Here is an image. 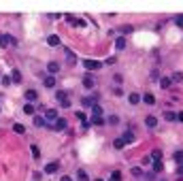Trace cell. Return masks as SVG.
<instances>
[{"instance_id": "cell-1", "label": "cell", "mask_w": 183, "mask_h": 181, "mask_svg": "<svg viewBox=\"0 0 183 181\" xmlns=\"http://www.w3.org/2000/svg\"><path fill=\"white\" fill-rule=\"evenodd\" d=\"M83 66H85V70H100L102 68V62H98V60H83Z\"/></svg>"}, {"instance_id": "cell-2", "label": "cell", "mask_w": 183, "mask_h": 181, "mask_svg": "<svg viewBox=\"0 0 183 181\" xmlns=\"http://www.w3.org/2000/svg\"><path fill=\"white\" fill-rule=\"evenodd\" d=\"M51 128H53V130H66V128H68V122L62 119V117H58V119L51 124Z\"/></svg>"}, {"instance_id": "cell-3", "label": "cell", "mask_w": 183, "mask_h": 181, "mask_svg": "<svg viewBox=\"0 0 183 181\" xmlns=\"http://www.w3.org/2000/svg\"><path fill=\"white\" fill-rule=\"evenodd\" d=\"M9 45H15V39L11 34H2L0 36V47H9Z\"/></svg>"}, {"instance_id": "cell-4", "label": "cell", "mask_w": 183, "mask_h": 181, "mask_svg": "<svg viewBox=\"0 0 183 181\" xmlns=\"http://www.w3.org/2000/svg\"><path fill=\"white\" fill-rule=\"evenodd\" d=\"M47 73H49L51 77H55V75L60 73V64H58V62H49V64H47Z\"/></svg>"}, {"instance_id": "cell-5", "label": "cell", "mask_w": 183, "mask_h": 181, "mask_svg": "<svg viewBox=\"0 0 183 181\" xmlns=\"http://www.w3.org/2000/svg\"><path fill=\"white\" fill-rule=\"evenodd\" d=\"M58 168H60L58 162H49V164H45V175H53V173H58Z\"/></svg>"}, {"instance_id": "cell-6", "label": "cell", "mask_w": 183, "mask_h": 181, "mask_svg": "<svg viewBox=\"0 0 183 181\" xmlns=\"http://www.w3.org/2000/svg\"><path fill=\"white\" fill-rule=\"evenodd\" d=\"M60 43H62V41H60L58 34H49V36H47V45H49V47H58Z\"/></svg>"}, {"instance_id": "cell-7", "label": "cell", "mask_w": 183, "mask_h": 181, "mask_svg": "<svg viewBox=\"0 0 183 181\" xmlns=\"http://www.w3.org/2000/svg\"><path fill=\"white\" fill-rule=\"evenodd\" d=\"M36 98H39L36 90H26V102H30V104H32V102H34Z\"/></svg>"}, {"instance_id": "cell-8", "label": "cell", "mask_w": 183, "mask_h": 181, "mask_svg": "<svg viewBox=\"0 0 183 181\" xmlns=\"http://www.w3.org/2000/svg\"><path fill=\"white\" fill-rule=\"evenodd\" d=\"M34 126L36 128H43V126H51V124H47L43 115H34Z\"/></svg>"}, {"instance_id": "cell-9", "label": "cell", "mask_w": 183, "mask_h": 181, "mask_svg": "<svg viewBox=\"0 0 183 181\" xmlns=\"http://www.w3.org/2000/svg\"><path fill=\"white\" fill-rule=\"evenodd\" d=\"M43 117H45V122H47V119H49V122H55V119H58V113H55L53 109H47Z\"/></svg>"}, {"instance_id": "cell-10", "label": "cell", "mask_w": 183, "mask_h": 181, "mask_svg": "<svg viewBox=\"0 0 183 181\" xmlns=\"http://www.w3.org/2000/svg\"><path fill=\"white\" fill-rule=\"evenodd\" d=\"M121 141H124L126 145H130V143H134V132H132V130H128V132H124V136H121Z\"/></svg>"}, {"instance_id": "cell-11", "label": "cell", "mask_w": 183, "mask_h": 181, "mask_svg": "<svg viewBox=\"0 0 183 181\" xmlns=\"http://www.w3.org/2000/svg\"><path fill=\"white\" fill-rule=\"evenodd\" d=\"M145 124H147V128H155V126H158V117L147 115V117H145Z\"/></svg>"}, {"instance_id": "cell-12", "label": "cell", "mask_w": 183, "mask_h": 181, "mask_svg": "<svg viewBox=\"0 0 183 181\" xmlns=\"http://www.w3.org/2000/svg\"><path fill=\"white\" fill-rule=\"evenodd\" d=\"M149 158H151V162H162V151L160 149H153L149 153Z\"/></svg>"}, {"instance_id": "cell-13", "label": "cell", "mask_w": 183, "mask_h": 181, "mask_svg": "<svg viewBox=\"0 0 183 181\" xmlns=\"http://www.w3.org/2000/svg\"><path fill=\"white\" fill-rule=\"evenodd\" d=\"M140 100H143L145 104H155V96H153V94H145V96H140Z\"/></svg>"}, {"instance_id": "cell-14", "label": "cell", "mask_w": 183, "mask_h": 181, "mask_svg": "<svg viewBox=\"0 0 183 181\" xmlns=\"http://www.w3.org/2000/svg\"><path fill=\"white\" fill-rule=\"evenodd\" d=\"M43 83H45V88H55V77L47 75L45 79H43Z\"/></svg>"}, {"instance_id": "cell-15", "label": "cell", "mask_w": 183, "mask_h": 181, "mask_svg": "<svg viewBox=\"0 0 183 181\" xmlns=\"http://www.w3.org/2000/svg\"><path fill=\"white\" fill-rule=\"evenodd\" d=\"M128 102H130V104H138V102H140V94L132 92V94L128 96Z\"/></svg>"}, {"instance_id": "cell-16", "label": "cell", "mask_w": 183, "mask_h": 181, "mask_svg": "<svg viewBox=\"0 0 183 181\" xmlns=\"http://www.w3.org/2000/svg\"><path fill=\"white\" fill-rule=\"evenodd\" d=\"M66 55H68V58H66V62H68L70 66H75V64H77V58H75V53H73L70 49H66Z\"/></svg>"}, {"instance_id": "cell-17", "label": "cell", "mask_w": 183, "mask_h": 181, "mask_svg": "<svg viewBox=\"0 0 183 181\" xmlns=\"http://www.w3.org/2000/svg\"><path fill=\"white\" fill-rule=\"evenodd\" d=\"M77 181H90V177H88V173H85L83 168H79V171H77Z\"/></svg>"}, {"instance_id": "cell-18", "label": "cell", "mask_w": 183, "mask_h": 181, "mask_svg": "<svg viewBox=\"0 0 183 181\" xmlns=\"http://www.w3.org/2000/svg\"><path fill=\"white\" fill-rule=\"evenodd\" d=\"M66 19H68V24H73V26H83V21L77 19L75 15H66Z\"/></svg>"}, {"instance_id": "cell-19", "label": "cell", "mask_w": 183, "mask_h": 181, "mask_svg": "<svg viewBox=\"0 0 183 181\" xmlns=\"http://www.w3.org/2000/svg\"><path fill=\"white\" fill-rule=\"evenodd\" d=\"M90 126H104V119H102V117H94V115H92Z\"/></svg>"}, {"instance_id": "cell-20", "label": "cell", "mask_w": 183, "mask_h": 181, "mask_svg": "<svg viewBox=\"0 0 183 181\" xmlns=\"http://www.w3.org/2000/svg\"><path fill=\"white\" fill-rule=\"evenodd\" d=\"M115 47L121 51V49L126 47V36H117V41H115Z\"/></svg>"}, {"instance_id": "cell-21", "label": "cell", "mask_w": 183, "mask_h": 181, "mask_svg": "<svg viewBox=\"0 0 183 181\" xmlns=\"http://www.w3.org/2000/svg\"><path fill=\"white\" fill-rule=\"evenodd\" d=\"M83 85H85L88 90H94V88H96V83H94V79H92V77H85V79H83Z\"/></svg>"}, {"instance_id": "cell-22", "label": "cell", "mask_w": 183, "mask_h": 181, "mask_svg": "<svg viewBox=\"0 0 183 181\" xmlns=\"http://www.w3.org/2000/svg\"><path fill=\"white\" fill-rule=\"evenodd\" d=\"M11 79H13V81H15V83H21V73H19V70H17V68H15V70H13V73H11Z\"/></svg>"}, {"instance_id": "cell-23", "label": "cell", "mask_w": 183, "mask_h": 181, "mask_svg": "<svg viewBox=\"0 0 183 181\" xmlns=\"http://www.w3.org/2000/svg\"><path fill=\"white\" fill-rule=\"evenodd\" d=\"M170 83H173V81H170V77H162V79H160V85H162V90L170 88Z\"/></svg>"}, {"instance_id": "cell-24", "label": "cell", "mask_w": 183, "mask_h": 181, "mask_svg": "<svg viewBox=\"0 0 183 181\" xmlns=\"http://www.w3.org/2000/svg\"><path fill=\"white\" fill-rule=\"evenodd\" d=\"M164 119H166V122H177V113L166 111V113H164Z\"/></svg>"}, {"instance_id": "cell-25", "label": "cell", "mask_w": 183, "mask_h": 181, "mask_svg": "<svg viewBox=\"0 0 183 181\" xmlns=\"http://www.w3.org/2000/svg\"><path fill=\"white\" fill-rule=\"evenodd\" d=\"M104 124H111V126H117V124H119V117H117V115H109Z\"/></svg>"}, {"instance_id": "cell-26", "label": "cell", "mask_w": 183, "mask_h": 181, "mask_svg": "<svg viewBox=\"0 0 183 181\" xmlns=\"http://www.w3.org/2000/svg\"><path fill=\"white\" fill-rule=\"evenodd\" d=\"M151 164H153V173H155V175L164 171V162H151Z\"/></svg>"}, {"instance_id": "cell-27", "label": "cell", "mask_w": 183, "mask_h": 181, "mask_svg": "<svg viewBox=\"0 0 183 181\" xmlns=\"http://www.w3.org/2000/svg\"><path fill=\"white\" fill-rule=\"evenodd\" d=\"M130 175H132V177H143V168H140V166L130 168Z\"/></svg>"}, {"instance_id": "cell-28", "label": "cell", "mask_w": 183, "mask_h": 181, "mask_svg": "<svg viewBox=\"0 0 183 181\" xmlns=\"http://www.w3.org/2000/svg\"><path fill=\"white\" fill-rule=\"evenodd\" d=\"M92 113H94V117H102V107L94 104V107H92Z\"/></svg>"}, {"instance_id": "cell-29", "label": "cell", "mask_w": 183, "mask_h": 181, "mask_svg": "<svg viewBox=\"0 0 183 181\" xmlns=\"http://www.w3.org/2000/svg\"><path fill=\"white\" fill-rule=\"evenodd\" d=\"M113 147H115V149H124V147H126V143H124V141H121V136H119V138H115V141H113Z\"/></svg>"}, {"instance_id": "cell-30", "label": "cell", "mask_w": 183, "mask_h": 181, "mask_svg": "<svg viewBox=\"0 0 183 181\" xmlns=\"http://www.w3.org/2000/svg\"><path fill=\"white\" fill-rule=\"evenodd\" d=\"M30 151H32V158H34V160H39V158H41V151H39V147H36V145H30Z\"/></svg>"}, {"instance_id": "cell-31", "label": "cell", "mask_w": 183, "mask_h": 181, "mask_svg": "<svg viewBox=\"0 0 183 181\" xmlns=\"http://www.w3.org/2000/svg\"><path fill=\"white\" fill-rule=\"evenodd\" d=\"M24 113H26V115H34V107H32L30 102H26V107H24Z\"/></svg>"}, {"instance_id": "cell-32", "label": "cell", "mask_w": 183, "mask_h": 181, "mask_svg": "<svg viewBox=\"0 0 183 181\" xmlns=\"http://www.w3.org/2000/svg\"><path fill=\"white\" fill-rule=\"evenodd\" d=\"M109 181H121V173H119V171L111 173V177H109Z\"/></svg>"}, {"instance_id": "cell-33", "label": "cell", "mask_w": 183, "mask_h": 181, "mask_svg": "<svg viewBox=\"0 0 183 181\" xmlns=\"http://www.w3.org/2000/svg\"><path fill=\"white\" fill-rule=\"evenodd\" d=\"M13 130H15L17 134H24V132H26V126H21V124H15V126H13Z\"/></svg>"}, {"instance_id": "cell-34", "label": "cell", "mask_w": 183, "mask_h": 181, "mask_svg": "<svg viewBox=\"0 0 183 181\" xmlns=\"http://www.w3.org/2000/svg\"><path fill=\"white\" fill-rule=\"evenodd\" d=\"M181 79H183V75H181V73H173V77H170V81H173V83H179Z\"/></svg>"}, {"instance_id": "cell-35", "label": "cell", "mask_w": 183, "mask_h": 181, "mask_svg": "<svg viewBox=\"0 0 183 181\" xmlns=\"http://www.w3.org/2000/svg\"><path fill=\"white\" fill-rule=\"evenodd\" d=\"M143 175H145L147 181H155V173H153V171H147V173H143Z\"/></svg>"}, {"instance_id": "cell-36", "label": "cell", "mask_w": 183, "mask_h": 181, "mask_svg": "<svg viewBox=\"0 0 183 181\" xmlns=\"http://www.w3.org/2000/svg\"><path fill=\"white\" fill-rule=\"evenodd\" d=\"M55 98H58V100L62 102V100H66L68 96H66V92H55Z\"/></svg>"}, {"instance_id": "cell-37", "label": "cell", "mask_w": 183, "mask_h": 181, "mask_svg": "<svg viewBox=\"0 0 183 181\" xmlns=\"http://www.w3.org/2000/svg\"><path fill=\"white\" fill-rule=\"evenodd\" d=\"M175 160H177L179 164H183V151H177V153H175Z\"/></svg>"}, {"instance_id": "cell-38", "label": "cell", "mask_w": 183, "mask_h": 181, "mask_svg": "<svg viewBox=\"0 0 183 181\" xmlns=\"http://www.w3.org/2000/svg\"><path fill=\"white\" fill-rule=\"evenodd\" d=\"M175 24H177L179 28H183V15H177V17H175Z\"/></svg>"}, {"instance_id": "cell-39", "label": "cell", "mask_w": 183, "mask_h": 181, "mask_svg": "<svg viewBox=\"0 0 183 181\" xmlns=\"http://www.w3.org/2000/svg\"><path fill=\"white\" fill-rule=\"evenodd\" d=\"M2 85H4V88H9V85H11V77H6V75H4V77H2Z\"/></svg>"}, {"instance_id": "cell-40", "label": "cell", "mask_w": 183, "mask_h": 181, "mask_svg": "<svg viewBox=\"0 0 183 181\" xmlns=\"http://www.w3.org/2000/svg\"><path fill=\"white\" fill-rule=\"evenodd\" d=\"M121 32H124V34H128V32H132V26H121Z\"/></svg>"}, {"instance_id": "cell-41", "label": "cell", "mask_w": 183, "mask_h": 181, "mask_svg": "<svg viewBox=\"0 0 183 181\" xmlns=\"http://www.w3.org/2000/svg\"><path fill=\"white\" fill-rule=\"evenodd\" d=\"M149 164H151V158L145 156V158H143V166H149Z\"/></svg>"}, {"instance_id": "cell-42", "label": "cell", "mask_w": 183, "mask_h": 181, "mask_svg": "<svg viewBox=\"0 0 183 181\" xmlns=\"http://www.w3.org/2000/svg\"><path fill=\"white\" fill-rule=\"evenodd\" d=\"M113 94H115V96H124V90H121V88H115Z\"/></svg>"}, {"instance_id": "cell-43", "label": "cell", "mask_w": 183, "mask_h": 181, "mask_svg": "<svg viewBox=\"0 0 183 181\" xmlns=\"http://www.w3.org/2000/svg\"><path fill=\"white\" fill-rule=\"evenodd\" d=\"M68 107H70V100H68V98H66V100H62V109H68Z\"/></svg>"}, {"instance_id": "cell-44", "label": "cell", "mask_w": 183, "mask_h": 181, "mask_svg": "<svg viewBox=\"0 0 183 181\" xmlns=\"http://www.w3.org/2000/svg\"><path fill=\"white\" fill-rule=\"evenodd\" d=\"M60 181H73V179H70L68 175H62V179H60Z\"/></svg>"}, {"instance_id": "cell-45", "label": "cell", "mask_w": 183, "mask_h": 181, "mask_svg": "<svg viewBox=\"0 0 183 181\" xmlns=\"http://www.w3.org/2000/svg\"><path fill=\"white\" fill-rule=\"evenodd\" d=\"M177 122H183V113H177Z\"/></svg>"}, {"instance_id": "cell-46", "label": "cell", "mask_w": 183, "mask_h": 181, "mask_svg": "<svg viewBox=\"0 0 183 181\" xmlns=\"http://www.w3.org/2000/svg\"><path fill=\"white\" fill-rule=\"evenodd\" d=\"M94 181H102V179H94Z\"/></svg>"}]
</instances>
